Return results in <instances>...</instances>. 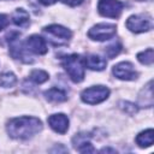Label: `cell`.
Segmentation results:
<instances>
[{
    "label": "cell",
    "mask_w": 154,
    "mask_h": 154,
    "mask_svg": "<svg viewBox=\"0 0 154 154\" xmlns=\"http://www.w3.org/2000/svg\"><path fill=\"white\" fill-rule=\"evenodd\" d=\"M116 31H117V26L114 24L100 23L89 29L88 36L94 41H106L112 38L116 35Z\"/></svg>",
    "instance_id": "5"
},
{
    "label": "cell",
    "mask_w": 154,
    "mask_h": 154,
    "mask_svg": "<svg viewBox=\"0 0 154 154\" xmlns=\"http://www.w3.org/2000/svg\"><path fill=\"white\" fill-rule=\"evenodd\" d=\"M117 153L114 149H111V148H102L101 150H100V153Z\"/></svg>",
    "instance_id": "24"
},
{
    "label": "cell",
    "mask_w": 154,
    "mask_h": 154,
    "mask_svg": "<svg viewBox=\"0 0 154 154\" xmlns=\"http://www.w3.org/2000/svg\"><path fill=\"white\" fill-rule=\"evenodd\" d=\"M45 96L51 102H63L67 100V95L64 90L59 88H51L45 91Z\"/></svg>",
    "instance_id": "13"
},
{
    "label": "cell",
    "mask_w": 154,
    "mask_h": 154,
    "mask_svg": "<svg viewBox=\"0 0 154 154\" xmlns=\"http://www.w3.org/2000/svg\"><path fill=\"white\" fill-rule=\"evenodd\" d=\"M7 25H8V17L6 14L0 13V31L2 29H5Z\"/></svg>",
    "instance_id": "21"
},
{
    "label": "cell",
    "mask_w": 154,
    "mask_h": 154,
    "mask_svg": "<svg viewBox=\"0 0 154 154\" xmlns=\"http://www.w3.org/2000/svg\"><path fill=\"white\" fill-rule=\"evenodd\" d=\"M123 2L119 0H99L97 11L101 16L108 18H118L123 11Z\"/></svg>",
    "instance_id": "6"
},
{
    "label": "cell",
    "mask_w": 154,
    "mask_h": 154,
    "mask_svg": "<svg viewBox=\"0 0 154 154\" xmlns=\"http://www.w3.org/2000/svg\"><path fill=\"white\" fill-rule=\"evenodd\" d=\"M17 83V78L12 72H4L0 75V87L11 88Z\"/></svg>",
    "instance_id": "16"
},
{
    "label": "cell",
    "mask_w": 154,
    "mask_h": 154,
    "mask_svg": "<svg viewBox=\"0 0 154 154\" xmlns=\"http://www.w3.org/2000/svg\"><path fill=\"white\" fill-rule=\"evenodd\" d=\"M153 26V20L149 14H134L126 20V28L132 32H144L150 30Z\"/></svg>",
    "instance_id": "4"
},
{
    "label": "cell",
    "mask_w": 154,
    "mask_h": 154,
    "mask_svg": "<svg viewBox=\"0 0 154 154\" xmlns=\"http://www.w3.org/2000/svg\"><path fill=\"white\" fill-rule=\"evenodd\" d=\"M43 31H45L49 37H52V38H49L51 41H52L53 38H55V40L52 42L53 45H64V43H66V42L71 38V36H72V34H71V31H70L69 29H66V28L63 26V25H58V24L48 25V26L43 28Z\"/></svg>",
    "instance_id": "7"
},
{
    "label": "cell",
    "mask_w": 154,
    "mask_h": 154,
    "mask_svg": "<svg viewBox=\"0 0 154 154\" xmlns=\"http://www.w3.org/2000/svg\"><path fill=\"white\" fill-rule=\"evenodd\" d=\"M12 20L16 25L25 28L29 25L30 19H29V13L24 10V8H17L12 16Z\"/></svg>",
    "instance_id": "14"
},
{
    "label": "cell",
    "mask_w": 154,
    "mask_h": 154,
    "mask_svg": "<svg viewBox=\"0 0 154 154\" xmlns=\"http://www.w3.org/2000/svg\"><path fill=\"white\" fill-rule=\"evenodd\" d=\"M23 46L28 52H31L34 54H46L48 51L46 40L38 35H31L30 37H28Z\"/></svg>",
    "instance_id": "9"
},
{
    "label": "cell",
    "mask_w": 154,
    "mask_h": 154,
    "mask_svg": "<svg viewBox=\"0 0 154 154\" xmlns=\"http://www.w3.org/2000/svg\"><path fill=\"white\" fill-rule=\"evenodd\" d=\"M119 105H120V108H122L123 111H125L126 113H129V114H134V113L137 112L136 105H134V103H131V102H128V101L124 102V101H123V102H120Z\"/></svg>",
    "instance_id": "20"
},
{
    "label": "cell",
    "mask_w": 154,
    "mask_h": 154,
    "mask_svg": "<svg viewBox=\"0 0 154 154\" xmlns=\"http://www.w3.org/2000/svg\"><path fill=\"white\" fill-rule=\"evenodd\" d=\"M137 59L141 64H144V65H152L153 64V59H154V55H153V48H148L141 53L137 54Z\"/></svg>",
    "instance_id": "18"
},
{
    "label": "cell",
    "mask_w": 154,
    "mask_h": 154,
    "mask_svg": "<svg viewBox=\"0 0 154 154\" xmlns=\"http://www.w3.org/2000/svg\"><path fill=\"white\" fill-rule=\"evenodd\" d=\"M48 78H49V75L43 70H34L30 73V79L32 82H35L36 84H42V83L47 82Z\"/></svg>",
    "instance_id": "17"
},
{
    "label": "cell",
    "mask_w": 154,
    "mask_h": 154,
    "mask_svg": "<svg viewBox=\"0 0 154 154\" xmlns=\"http://www.w3.org/2000/svg\"><path fill=\"white\" fill-rule=\"evenodd\" d=\"M112 72L117 78L123 79V81H134L138 76L137 71L134 69V65L129 61L118 63L117 65L113 66Z\"/></svg>",
    "instance_id": "8"
},
{
    "label": "cell",
    "mask_w": 154,
    "mask_h": 154,
    "mask_svg": "<svg viewBox=\"0 0 154 154\" xmlns=\"http://www.w3.org/2000/svg\"><path fill=\"white\" fill-rule=\"evenodd\" d=\"M64 4H66V5H69V6H78V5H81L84 0H61Z\"/></svg>",
    "instance_id": "22"
},
{
    "label": "cell",
    "mask_w": 154,
    "mask_h": 154,
    "mask_svg": "<svg viewBox=\"0 0 154 154\" xmlns=\"http://www.w3.org/2000/svg\"><path fill=\"white\" fill-rule=\"evenodd\" d=\"M84 63H85V67L88 66L90 70L94 71H102L107 65V61L102 57L96 54H90L87 58H84Z\"/></svg>",
    "instance_id": "11"
},
{
    "label": "cell",
    "mask_w": 154,
    "mask_h": 154,
    "mask_svg": "<svg viewBox=\"0 0 154 154\" xmlns=\"http://www.w3.org/2000/svg\"><path fill=\"white\" fill-rule=\"evenodd\" d=\"M153 138H154L153 129H147L136 136V143L141 148H147L153 144Z\"/></svg>",
    "instance_id": "12"
},
{
    "label": "cell",
    "mask_w": 154,
    "mask_h": 154,
    "mask_svg": "<svg viewBox=\"0 0 154 154\" xmlns=\"http://www.w3.org/2000/svg\"><path fill=\"white\" fill-rule=\"evenodd\" d=\"M109 95V89L103 85H94L82 91L81 99L83 102L89 105H96L105 101Z\"/></svg>",
    "instance_id": "3"
},
{
    "label": "cell",
    "mask_w": 154,
    "mask_h": 154,
    "mask_svg": "<svg viewBox=\"0 0 154 154\" xmlns=\"http://www.w3.org/2000/svg\"><path fill=\"white\" fill-rule=\"evenodd\" d=\"M7 134L14 140H28L42 130V123L35 117L13 118L7 123Z\"/></svg>",
    "instance_id": "1"
},
{
    "label": "cell",
    "mask_w": 154,
    "mask_h": 154,
    "mask_svg": "<svg viewBox=\"0 0 154 154\" xmlns=\"http://www.w3.org/2000/svg\"><path fill=\"white\" fill-rule=\"evenodd\" d=\"M120 49H122V45L120 43H113V45H111V46H108L107 48H106V51H105V53L109 57V58H113V57H116L119 52H120Z\"/></svg>",
    "instance_id": "19"
},
{
    "label": "cell",
    "mask_w": 154,
    "mask_h": 154,
    "mask_svg": "<svg viewBox=\"0 0 154 154\" xmlns=\"http://www.w3.org/2000/svg\"><path fill=\"white\" fill-rule=\"evenodd\" d=\"M153 82L150 81L146 87L144 89L142 90V93H144V96L143 95H140V103L141 105H144V107H150L153 106Z\"/></svg>",
    "instance_id": "15"
},
{
    "label": "cell",
    "mask_w": 154,
    "mask_h": 154,
    "mask_svg": "<svg viewBox=\"0 0 154 154\" xmlns=\"http://www.w3.org/2000/svg\"><path fill=\"white\" fill-rule=\"evenodd\" d=\"M42 5H46V6H49V5H53V4H55L58 0H38Z\"/></svg>",
    "instance_id": "23"
},
{
    "label": "cell",
    "mask_w": 154,
    "mask_h": 154,
    "mask_svg": "<svg viewBox=\"0 0 154 154\" xmlns=\"http://www.w3.org/2000/svg\"><path fill=\"white\" fill-rule=\"evenodd\" d=\"M48 124L55 132L63 135L69 129V118L63 113L52 114L48 117Z\"/></svg>",
    "instance_id": "10"
},
{
    "label": "cell",
    "mask_w": 154,
    "mask_h": 154,
    "mask_svg": "<svg viewBox=\"0 0 154 154\" xmlns=\"http://www.w3.org/2000/svg\"><path fill=\"white\" fill-rule=\"evenodd\" d=\"M61 65L72 82L79 83L84 79L85 63H84V58H82L79 54L65 55L61 60Z\"/></svg>",
    "instance_id": "2"
}]
</instances>
